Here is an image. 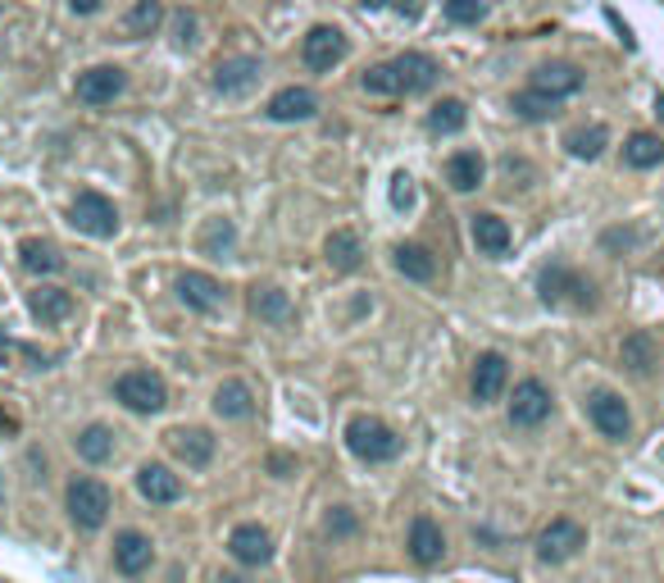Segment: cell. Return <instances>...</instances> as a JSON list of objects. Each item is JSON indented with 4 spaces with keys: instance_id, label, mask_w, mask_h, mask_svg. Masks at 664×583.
Segmentation results:
<instances>
[{
    "instance_id": "8d00e7d4",
    "label": "cell",
    "mask_w": 664,
    "mask_h": 583,
    "mask_svg": "<svg viewBox=\"0 0 664 583\" xmlns=\"http://www.w3.org/2000/svg\"><path fill=\"white\" fill-rule=\"evenodd\" d=\"M482 14H488L482 0H446V19L451 23H478Z\"/></svg>"
},
{
    "instance_id": "d6a6232c",
    "label": "cell",
    "mask_w": 664,
    "mask_h": 583,
    "mask_svg": "<svg viewBox=\"0 0 664 583\" xmlns=\"http://www.w3.org/2000/svg\"><path fill=\"white\" fill-rule=\"evenodd\" d=\"M160 23H164V5H160V0H137V5L127 10L123 28H127V37H150V33H160Z\"/></svg>"
},
{
    "instance_id": "e0dca14e",
    "label": "cell",
    "mask_w": 664,
    "mask_h": 583,
    "mask_svg": "<svg viewBox=\"0 0 664 583\" xmlns=\"http://www.w3.org/2000/svg\"><path fill=\"white\" fill-rule=\"evenodd\" d=\"M169 451L177 456V461H187L192 470H200V465L214 461V438H210V428H173Z\"/></svg>"
},
{
    "instance_id": "4fadbf2b",
    "label": "cell",
    "mask_w": 664,
    "mask_h": 583,
    "mask_svg": "<svg viewBox=\"0 0 664 583\" xmlns=\"http://www.w3.org/2000/svg\"><path fill=\"white\" fill-rule=\"evenodd\" d=\"M509 384V361L501 356V351H482V356L474 361V401L478 405H488L505 392Z\"/></svg>"
},
{
    "instance_id": "f546056e",
    "label": "cell",
    "mask_w": 664,
    "mask_h": 583,
    "mask_svg": "<svg viewBox=\"0 0 664 583\" xmlns=\"http://www.w3.org/2000/svg\"><path fill=\"white\" fill-rule=\"evenodd\" d=\"M664 160V142L655 133H632L624 142V165L628 169H655Z\"/></svg>"
},
{
    "instance_id": "9c48e42d",
    "label": "cell",
    "mask_w": 664,
    "mask_h": 583,
    "mask_svg": "<svg viewBox=\"0 0 664 583\" xmlns=\"http://www.w3.org/2000/svg\"><path fill=\"white\" fill-rule=\"evenodd\" d=\"M551 388L542 384V378H524V384L515 388V401H509V424H519V428H538L551 420Z\"/></svg>"
},
{
    "instance_id": "74e56055",
    "label": "cell",
    "mask_w": 664,
    "mask_h": 583,
    "mask_svg": "<svg viewBox=\"0 0 664 583\" xmlns=\"http://www.w3.org/2000/svg\"><path fill=\"white\" fill-rule=\"evenodd\" d=\"M328 534H355V515L351 511H332L328 515Z\"/></svg>"
},
{
    "instance_id": "ba28073f",
    "label": "cell",
    "mask_w": 664,
    "mask_h": 583,
    "mask_svg": "<svg viewBox=\"0 0 664 583\" xmlns=\"http://www.w3.org/2000/svg\"><path fill=\"white\" fill-rule=\"evenodd\" d=\"M587 415H592L597 424V434L610 438V442H624L632 434V415H628V405L619 392H610V388H597L592 397H587Z\"/></svg>"
},
{
    "instance_id": "3957f363",
    "label": "cell",
    "mask_w": 664,
    "mask_h": 583,
    "mask_svg": "<svg viewBox=\"0 0 664 583\" xmlns=\"http://www.w3.org/2000/svg\"><path fill=\"white\" fill-rule=\"evenodd\" d=\"M114 397H119L133 415H156V411H164L169 388H164L160 374H150V369H127L119 384H114Z\"/></svg>"
},
{
    "instance_id": "b9f144b4",
    "label": "cell",
    "mask_w": 664,
    "mask_h": 583,
    "mask_svg": "<svg viewBox=\"0 0 664 583\" xmlns=\"http://www.w3.org/2000/svg\"><path fill=\"white\" fill-rule=\"evenodd\" d=\"M69 5H73V14H96L106 0H69Z\"/></svg>"
},
{
    "instance_id": "ac0fdd59",
    "label": "cell",
    "mask_w": 664,
    "mask_h": 583,
    "mask_svg": "<svg viewBox=\"0 0 664 583\" xmlns=\"http://www.w3.org/2000/svg\"><path fill=\"white\" fill-rule=\"evenodd\" d=\"M228 551H233L237 566H265L273 556V543H269V534L260 524H237L233 538H228Z\"/></svg>"
},
{
    "instance_id": "ffe728a7",
    "label": "cell",
    "mask_w": 664,
    "mask_h": 583,
    "mask_svg": "<svg viewBox=\"0 0 664 583\" xmlns=\"http://www.w3.org/2000/svg\"><path fill=\"white\" fill-rule=\"evenodd\" d=\"M323 251H328V265L337 269V274H355V269L365 265L360 238H355L351 228H332V233H328V242H323Z\"/></svg>"
},
{
    "instance_id": "60d3db41",
    "label": "cell",
    "mask_w": 664,
    "mask_h": 583,
    "mask_svg": "<svg viewBox=\"0 0 664 583\" xmlns=\"http://www.w3.org/2000/svg\"><path fill=\"white\" fill-rule=\"evenodd\" d=\"M392 201H396V206H410V179H405V173L396 179V192H392Z\"/></svg>"
},
{
    "instance_id": "ab89813d",
    "label": "cell",
    "mask_w": 664,
    "mask_h": 583,
    "mask_svg": "<svg viewBox=\"0 0 664 583\" xmlns=\"http://www.w3.org/2000/svg\"><path fill=\"white\" fill-rule=\"evenodd\" d=\"M173 23H177V41H183V46H187V41H192V33H196V19H192V14L183 10V14H177Z\"/></svg>"
},
{
    "instance_id": "836d02e7",
    "label": "cell",
    "mask_w": 664,
    "mask_h": 583,
    "mask_svg": "<svg viewBox=\"0 0 664 583\" xmlns=\"http://www.w3.org/2000/svg\"><path fill=\"white\" fill-rule=\"evenodd\" d=\"M465 123H469V106H465V100H438V106H432V114H428V129L432 133H459V129H465Z\"/></svg>"
},
{
    "instance_id": "30bf717a",
    "label": "cell",
    "mask_w": 664,
    "mask_h": 583,
    "mask_svg": "<svg viewBox=\"0 0 664 583\" xmlns=\"http://www.w3.org/2000/svg\"><path fill=\"white\" fill-rule=\"evenodd\" d=\"M123 87H127V73L114 64H96V69L78 73V83H73L83 106H110L114 96H123Z\"/></svg>"
},
{
    "instance_id": "cb8c5ba5",
    "label": "cell",
    "mask_w": 664,
    "mask_h": 583,
    "mask_svg": "<svg viewBox=\"0 0 664 583\" xmlns=\"http://www.w3.org/2000/svg\"><path fill=\"white\" fill-rule=\"evenodd\" d=\"M73 447H78V456L87 465H106V461H114V428H106V424H87L78 438H73Z\"/></svg>"
},
{
    "instance_id": "7402d4cb",
    "label": "cell",
    "mask_w": 664,
    "mask_h": 583,
    "mask_svg": "<svg viewBox=\"0 0 664 583\" xmlns=\"http://www.w3.org/2000/svg\"><path fill=\"white\" fill-rule=\"evenodd\" d=\"M442 551H446L442 529L432 524L428 515H419V520L410 524V556H415V566H438V561H442Z\"/></svg>"
},
{
    "instance_id": "5bb4252c",
    "label": "cell",
    "mask_w": 664,
    "mask_h": 583,
    "mask_svg": "<svg viewBox=\"0 0 664 583\" xmlns=\"http://www.w3.org/2000/svg\"><path fill=\"white\" fill-rule=\"evenodd\" d=\"M532 92H542V96H551V100H565V96H574V92H582V69L578 64H542V69H532V83H528Z\"/></svg>"
},
{
    "instance_id": "8fae6325",
    "label": "cell",
    "mask_w": 664,
    "mask_h": 583,
    "mask_svg": "<svg viewBox=\"0 0 664 583\" xmlns=\"http://www.w3.org/2000/svg\"><path fill=\"white\" fill-rule=\"evenodd\" d=\"M346 56V37L337 28H328V23H319V28L305 33V46H300V60L310 64L315 73H328L332 64H342Z\"/></svg>"
},
{
    "instance_id": "9a60e30c",
    "label": "cell",
    "mask_w": 664,
    "mask_h": 583,
    "mask_svg": "<svg viewBox=\"0 0 664 583\" xmlns=\"http://www.w3.org/2000/svg\"><path fill=\"white\" fill-rule=\"evenodd\" d=\"M150 561H156V547H150L146 534H137V529H123V534L114 538V566L127 574V579H137L150 570Z\"/></svg>"
},
{
    "instance_id": "603a6c76",
    "label": "cell",
    "mask_w": 664,
    "mask_h": 583,
    "mask_svg": "<svg viewBox=\"0 0 664 583\" xmlns=\"http://www.w3.org/2000/svg\"><path fill=\"white\" fill-rule=\"evenodd\" d=\"M619 361H624V369H628V374L647 378V374L660 365L655 338H651V333H628V338H624V347H619Z\"/></svg>"
},
{
    "instance_id": "4dcf8cb0",
    "label": "cell",
    "mask_w": 664,
    "mask_h": 583,
    "mask_svg": "<svg viewBox=\"0 0 664 583\" xmlns=\"http://www.w3.org/2000/svg\"><path fill=\"white\" fill-rule=\"evenodd\" d=\"M250 311L260 315V319H269V324H287L292 319V296L283 288H255Z\"/></svg>"
},
{
    "instance_id": "484cf974",
    "label": "cell",
    "mask_w": 664,
    "mask_h": 583,
    "mask_svg": "<svg viewBox=\"0 0 664 583\" xmlns=\"http://www.w3.org/2000/svg\"><path fill=\"white\" fill-rule=\"evenodd\" d=\"M474 242H478V251H488V256H505L509 251V223L501 219V215H474Z\"/></svg>"
},
{
    "instance_id": "d4e9b609",
    "label": "cell",
    "mask_w": 664,
    "mask_h": 583,
    "mask_svg": "<svg viewBox=\"0 0 664 583\" xmlns=\"http://www.w3.org/2000/svg\"><path fill=\"white\" fill-rule=\"evenodd\" d=\"M250 411H255V397H250V388L242 384V378L219 384V392H214V415L219 420H246Z\"/></svg>"
},
{
    "instance_id": "5b68a950",
    "label": "cell",
    "mask_w": 664,
    "mask_h": 583,
    "mask_svg": "<svg viewBox=\"0 0 664 583\" xmlns=\"http://www.w3.org/2000/svg\"><path fill=\"white\" fill-rule=\"evenodd\" d=\"M542 301L546 306H578V311H592L597 306V288L587 283L582 274L555 265L542 274Z\"/></svg>"
},
{
    "instance_id": "7bdbcfd3",
    "label": "cell",
    "mask_w": 664,
    "mask_h": 583,
    "mask_svg": "<svg viewBox=\"0 0 664 583\" xmlns=\"http://www.w3.org/2000/svg\"><path fill=\"white\" fill-rule=\"evenodd\" d=\"M10 351H14V342L5 338V328H0V365H5V361H10Z\"/></svg>"
},
{
    "instance_id": "83f0119b",
    "label": "cell",
    "mask_w": 664,
    "mask_h": 583,
    "mask_svg": "<svg viewBox=\"0 0 664 583\" xmlns=\"http://www.w3.org/2000/svg\"><path fill=\"white\" fill-rule=\"evenodd\" d=\"M28 306H33V315L41 324H60V319L73 315V292H64V288H37L28 296Z\"/></svg>"
},
{
    "instance_id": "f35d334b",
    "label": "cell",
    "mask_w": 664,
    "mask_h": 583,
    "mask_svg": "<svg viewBox=\"0 0 664 583\" xmlns=\"http://www.w3.org/2000/svg\"><path fill=\"white\" fill-rule=\"evenodd\" d=\"M365 5H369V10H388V5H396L401 14H410V19L419 14V5H415V0H365Z\"/></svg>"
},
{
    "instance_id": "277c9868",
    "label": "cell",
    "mask_w": 664,
    "mask_h": 583,
    "mask_svg": "<svg viewBox=\"0 0 664 583\" xmlns=\"http://www.w3.org/2000/svg\"><path fill=\"white\" fill-rule=\"evenodd\" d=\"M110 506H114V493L100 484V478H73L69 484V515H73L78 529H87V534L106 524Z\"/></svg>"
},
{
    "instance_id": "8992f818",
    "label": "cell",
    "mask_w": 664,
    "mask_h": 583,
    "mask_svg": "<svg viewBox=\"0 0 664 583\" xmlns=\"http://www.w3.org/2000/svg\"><path fill=\"white\" fill-rule=\"evenodd\" d=\"M587 547V529L578 520H551L542 534H538V561L546 566H565Z\"/></svg>"
},
{
    "instance_id": "d6986e66",
    "label": "cell",
    "mask_w": 664,
    "mask_h": 583,
    "mask_svg": "<svg viewBox=\"0 0 664 583\" xmlns=\"http://www.w3.org/2000/svg\"><path fill=\"white\" fill-rule=\"evenodd\" d=\"M137 493L156 506H169V501L183 497V478H177L169 465H142L137 470Z\"/></svg>"
},
{
    "instance_id": "52a82bcc",
    "label": "cell",
    "mask_w": 664,
    "mask_h": 583,
    "mask_svg": "<svg viewBox=\"0 0 664 583\" xmlns=\"http://www.w3.org/2000/svg\"><path fill=\"white\" fill-rule=\"evenodd\" d=\"M73 228L87 238H114L119 233V210L110 196L100 192H78L73 196Z\"/></svg>"
},
{
    "instance_id": "e575fe53",
    "label": "cell",
    "mask_w": 664,
    "mask_h": 583,
    "mask_svg": "<svg viewBox=\"0 0 664 583\" xmlns=\"http://www.w3.org/2000/svg\"><path fill=\"white\" fill-rule=\"evenodd\" d=\"M605 142H610V133L601 129V123H592V129H574V133L565 137L569 156H578V160H597L601 150H605Z\"/></svg>"
},
{
    "instance_id": "7c38bea8",
    "label": "cell",
    "mask_w": 664,
    "mask_h": 583,
    "mask_svg": "<svg viewBox=\"0 0 664 583\" xmlns=\"http://www.w3.org/2000/svg\"><path fill=\"white\" fill-rule=\"evenodd\" d=\"M177 296H183L187 311H196V315H214V311L223 306V283H219V278H210V274L187 269V274H177Z\"/></svg>"
},
{
    "instance_id": "ee69618b",
    "label": "cell",
    "mask_w": 664,
    "mask_h": 583,
    "mask_svg": "<svg viewBox=\"0 0 664 583\" xmlns=\"http://www.w3.org/2000/svg\"><path fill=\"white\" fill-rule=\"evenodd\" d=\"M0 428H14V420H10L5 411H0Z\"/></svg>"
},
{
    "instance_id": "f1b7e54d",
    "label": "cell",
    "mask_w": 664,
    "mask_h": 583,
    "mask_svg": "<svg viewBox=\"0 0 664 583\" xmlns=\"http://www.w3.org/2000/svg\"><path fill=\"white\" fill-rule=\"evenodd\" d=\"M19 260H23V269L28 274H60L64 269V256L50 242H41V238H28L19 246Z\"/></svg>"
},
{
    "instance_id": "7a4b0ae2",
    "label": "cell",
    "mask_w": 664,
    "mask_h": 583,
    "mask_svg": "<svg viewBox=\"0 0 664 583\" xmlns=\"http://www.w3.org/2000/svg\"><path fill=\"white\" fill-rule=\"evenodd\" d=\"M346 447L360 456V461H369V465L396 461V456H401V438L382 420H373V415H355L346 424Z\"/></svg>"
},
{
    "instance_id": "d590c367",
    "label": "cell",
    "mask_w": 664,
    "mask_h": 583,
    "mask_svg": "<svg viewBox=\"0 0 664 583\" xmlns=\"http://www.w3.org/2000/svg\"><path fill=\"white\" fill-rule=\"evenodd\" d=\"M555 106H560V100H551V96H542V92H532V87L515 96V114H519V119H528V123L551 119V114H555Z\"/></svg>"
},
{
    "instance_id": "44dd1931",
    "label": "cell",
    "mask_w": 664,
    "mask_h": 583,
    "mask_svg": "<svg viewBox=\"0 0 664 583\" xmlns=\"http://www.w3.org/2000/svg\"><path fill=\"white\" fill-rule=\"evenodd\" d=\"M255 78H260V60H250V56H233V60H223L214 69V87L223 96H242Z\"/></svg>"
},
{
    "instance_id": "2e32d148",
    "label": "cell",
    "mask_w": 664,
    "mask_h": 583,
    "mask_svg": "<svg viewBox=\"0 0 664 583\" xmlns=\"http://www.w3.org/2000/svg\"><path fill=\"white\" fill-rule=\"evenodd\" d=\"M315 114H319V96L310 87H283L269 100V119H278V123H305Z\"/></svg>"
},
{
    "instance_id": "4316f807",
    "label": "cell",
    "mask_w": 664,
    "mask_h": 583,
    "mask_svg": "<svg viewBox=\"0 0 664 583\" xmlns=\"http://www.w3.org/2000/svg\"><path fill=\"white\" fill-rule=\"evenodd\" d=\"M482 173H488V165H482L478 150H455V156L446 160V183L455 192H474L482 183Z\"/></svg>"
},
{
    "instance_id": "1f68e13d",
    "label": "cell",
    "mask_w": 664,
    "mask_h": 583,
    "mask_svg": "<svg viewBox=\"0 0 664 583\" xmlns=\"http://www.w3.org/2000/svg\"><path fill=\"white\" fill-rule=\"evenodd\" d=\"M396 269L405 278H415V283H428V278H438V260H432L428 246H396Z\"/></svg>"
},
{
    "instance_id": "6da1fadb",
    "label": "cell",
    "mask_w": 664,
    "mask_h": 583,
    "mask_svg": "<svg viewBox=\"0 0 664 583\" xmlns=\"http://www.w3.org/2000/svg\"><path fill=\"white\" fill-rule=\"evenodd\" d=\"M442 78V69L432 56H423V50H405V56L388 60V64H373L365 73V92L373 96H423L432 92Z\"/></svg>"
}]
</instances>
